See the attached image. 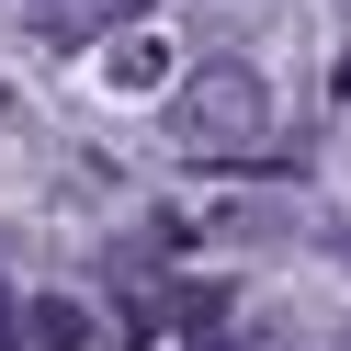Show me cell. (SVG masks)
I'll return each instance as SVG.
<instances>
[{"label": "cell", "instance_id": "ba28073f", "mask_svg": "<svg viewBox=\"0 0 351 351\" xmlns=\"http://www.w3.org/2000/svg\"><path fill=\"white\" fill-rule=\"evenodd\" d=\"M340 261H351V238H340Z\"/></svg>", "mask_w": 351, "mask_h": 351}, {"label": "cell", "instance_id": "5b68a950", "mask_svg": "<svg viewBox=\"0 0 351 351\" xmlns=\"http://www.w3.org/2000/svg\"><path fill=\"white\" fill-rule=\"evenodd\" d=\"M272 227H295V215H283V204H215V238H238V250L272 238Z\"/></svg>", "mask_w": 351, "mask_h": 351}, {"label": "cell", "instance_id": "6da1fadb", "mask_svg": "<svg viewBox=\"0 0 351 351\" xmlns=\"http://www.w3.org/2000/svg\"><path fill=\"white\" fill-rule=\"evenodd\" d=\"M170 136H182L193 159H250V147L272 136V91H261V69H238V57L193 69L182 91H170Z\"/></svg>", "mask_w": 351, "mask_h": 351}, {"label": "cell", "instance_id": "277c9868", "mask_svg": "<svg viewBox=\"0 0 351 351\" xmlns=\"http://www.w3.org/2000/svg\"><path fill=\"white\" fill-rule=\"evenodd\" d=\"M114 80H125V91H147V80H170V46H159V34H125V46H114Z\"/></svg>", "mask_w": 351, "mask_h": 351}, {"label": "cell", "instance_id": "8992f818", "mask_svg": "<svg viewBox=\"0 0 351 351\" xmlns=\"http://www.w3.org/2000/svg\"><path fill=\"white\" fill-rule=\"evenodd\" d=\"M0 351H23V295L0 283Z\"/></svg>", "mask_w": 351, "mask_h": 351}, {"label": "cell", "instance_id": "52a82bcc", "mask_svg": "<svg viewBox=\"0 0 351 351\" xmlns=\"http://www.w3.org/2000/svg\"><path fill=\"white\" fill-rule=\"evenodd\" d=\"M328 91H340V102H351V57H340V69H328Z\"/></svg>", "mask_w": 351, "mask_h": 351}, {"label": "cell", "instance_id": "3957f363", "mask_svg": "<svg viewBox=\"0 0 351 351\" xmlns=\"http://www.w3.org/2000/svg\"><path fill=\"white\" fill-rule=\"evenodd\" d=\"M23 340H34V351H91V306H69V295H23Z\"/></svg>", "mask_w": 351, "mask_h": 351}, {"label": "cell", "instance_id": "7a4b0ae2", "mask_svg": "<svg viewBox=\"0 0 351 351\" xmlns=\"http://www.w3.org/2000/svg\"><path fill=\"white\" fill-rule=\"evenodd\" d=\"M147 0H23V34L34 46H91V34H114V23H136Z\"/></svg>", "mask_w": 351, "mask_h": 351}, {"label": "cell", "instance_id": "9c48e42d", "mask_svg": "<svg viewBox=\"0 0 351 351\" xmlns=\"http://www.w3.org/2000/svg\"><path fill=\"white\" fill-rule=\"evenodd\" d=\"M204 351H215V340H204Z\"/></svg>", "mask_w": 351, "mask_h": 351}]
</instances>
